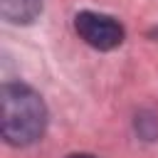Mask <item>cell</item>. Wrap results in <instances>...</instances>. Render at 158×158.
<instances>
[{"label":"cell","instance_id":"6da1fadb","mask_svg":"<svg viewBox=\"0 0 158 158\" xmlns=\"http://www.w3.org/2000/svg\"><path fill=\"white\" fill-rule=\"evenodd\" d=\"M2 138L10 146H30L42 138L47 128V106L42 96L20 81L5 84L0 91Z\"/></svg>","mask_w":158,"mask_h":158},{"label":"cell","instance_id":"7a4b0ae2","mask_svg":"<svg viewBox=\"0 0 158 158\" xmlns=\"http://www.w3.org/2000/svg\"><path fill=\"white\" fill-rule=\"evenodd\" d=\"M74 30L77 35L94 49H101V52H109V49H116L123 37H126V30L123 25L111 17V15H104V12H94V10H81L77 12L74 17Z\"/></svg>","mask_w":158,"mask_h":158},{"label":"cell","instance_id":"3957f363","mask_svg":"<svg viewBox=\"0 0 158 158\" xmlns=\"http://www.w3.org/2000/svg\"><path fill=\"white\" fill-rule=\"evenodd\" d=\"M0 12L7 22L27 25L42 12V0H0Z\"/></svg>","mask_w":158,"mask_h":158},{"label":"cell","instance_id":"277c9868","mask_svg":"<svg viewBox=\"0 0 158 158\" xmlns=\"http://www.w3.org/2000/svg\"><path fill=\"white\" fill-rule=\"evenodd\" d=\"M67 158H94L91 153H72V156H67Z\"/></svg>","mask_w":158,"mask_h":158}]
</instances>
